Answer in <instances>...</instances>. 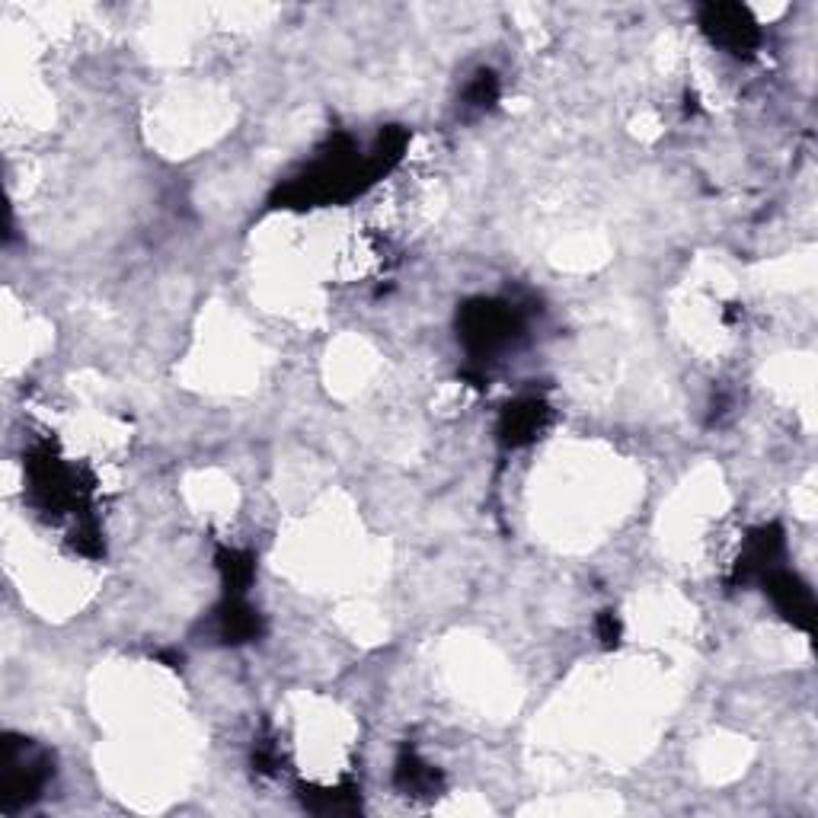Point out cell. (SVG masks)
<instances>
[{
    "label": "cell",
    "instance_id": "3",
    "mask_svg": "<svg viewBox=\"0 0 818 818\" xmlns=\"http://www.w3.org/2000/svg\"><path fill=\"white\" fill-rule=\"evenodd\" d=\"M707 33L719 45L732 48V52H745L758 42V30L754 23L745 16L742 7H709L707 10Z\"/></svg>",
    "mask_w": 818,
    "mask_h": 818
},
{
    "label": "cell",
    "instance_id": "5",
    "mask_svg": "<svg viewBox=\"0 0 818 818\" xmlns=\"http://www.w3.org/2000/svg\"><path fill=\"white\" fill-rule=\"evenodd\" d=\"M397 786L407 796H435V789L442 786V777L435 774L432 764H425L416 751H404L397 761Z\"/></svg>",
    "mask_w": 818,
    "mask_h": 818
},
{
    "label": "cell",
    "instance_id": "8",
    "mask_svg": "<svg viewBox=\"0 0 818 818\" xmlns=\"http://www.w3.org/2000/svg\"><path fill=\"white\" fill-rule=\"evenodd\" d=\"M496 93H499L496 77L489 75V71H484V75H477V80H474L470 90H467V106H474V110H489L492 100H496Z\"/></svg>",
    "mask_w": 818,
    "mask_h": 818
},
{
    "label": "cell",
    "instance_id": "2",
    "mask_svg": "<svg viewBox=\"0 0 818 818\" xmlns=\"http://www.w3.org/2000/svg\"><path fill=\"white\" fill-rule=\"evenodd\" d=\"M764 586H768V595L774 598V604L781 607V614H786L796 627L809 630L813 627V617H816V604H813V592L789 572L783 569H771L764 576Z\"/></svg>",
    "mask_w": 818,
    "mask_h": 818
},
{
    "label": "cell",
    "instance_id": "9",
    "mask_svg": "<svg viewBox=\"0 0 818 818\" xmlns=\"http://www.w3.org/2000/svg\"><path fill=\"white\" fill-rule=\"evenodd\" d=\"M598 633H601V639L611 646V643H617V636H621V624H617V617L614 614H604L601 621H598Z\"/></svg>",
    "mask_w": 818,
    "mask_h": 818
},
{
    "label": "cell",
    "instance_id": "7",
    "mask_svg": "<svg viewBox=\"0 0 818 818\" xmlns=\"http://www.w3.org/2000/svg\"><path fill=\"white\" fill-rule=\"evenodd\" d=\"M304 806L320 816H342V813H359V793L352 786H336V789H310L304 793Z\"/></svg>",
    "mask_w": 818,
    "mask_h": 818
},
{
    "label": "cell",
    "instance_id": "6",
    "mask_svg": "<svg viewBox=\"0 0 818 818\" xmlns=\"http://www.w3.org/2000/svg\"><path fill=\"white\" fill-rule=\"evenodd\" d=\"M221 636L227 643H243V639H257V633H260V617L240 601V598L234 595L227 604H224L221 611Z\"/></svg>",
    "mask_w": 818,
    "mask_h": 818
},
{
    "label": "cell",
    "instance_id": "4",
    "mask_svg": "<svg viewBox=\"0 0 818 818\" xmlns=\"http://www.w3.org/2000/svg\"><path fill=\"white\" fill-rule=\"evenodd\" d=\"M544 416H547V407L541 400H521L515 407H509L502 412V422H499L502 442L505 445H524V442H531L541 432Z\"/></svg>",
    "mask_w": 818,
    "mask_h": 818
},
{
    "label": "cell",
    "instance_id": "1",
    "mask_svg": "<svg viewBox=\"0 0 818 818\" xmlns=\"http://www.w3.org/2000/svg\"><path fill=\"white\" fill-rule=\"evenodd\" d=\"M519 330V317L515 310L492 304V300H480L470 304L464 310V339L474 352H492L499 345H505Z\"/></svg>",
    "mask_w": 818,
    "mask_h": 818
}]
</instances>
